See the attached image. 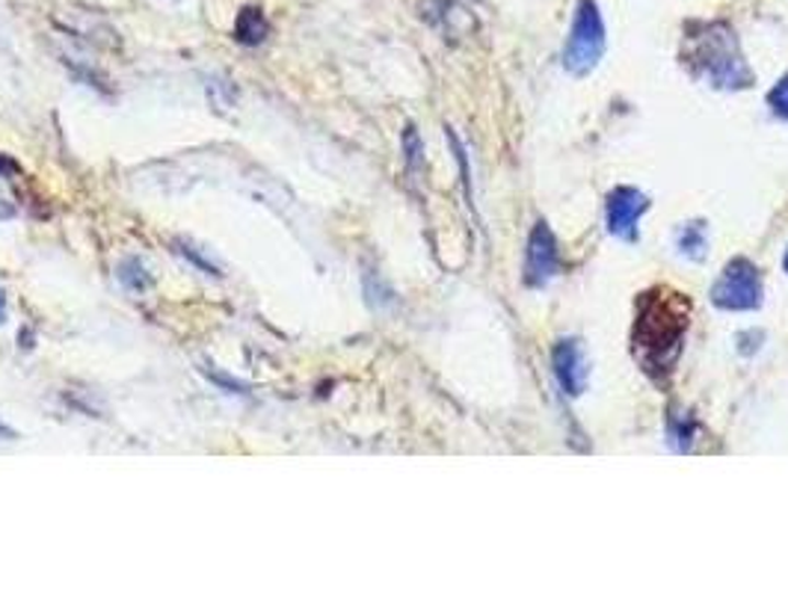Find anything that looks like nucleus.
I'll use <instances>...</instances> for the list:
<instances>
[{"instance_id": "obj_1", "label": "nucleus", "mask_w": 788, "mask_h": 592, "mask_svg": "<svg viewBox=\"0 0 788 592\" xmlns=\"http://www.w3.org/2000/svg\"><path fill=\"white\" fill-rule=\"evenodd\" d=\"M690 303L676 291L655 287L641 296L638 320L631 332V350L650 376H664L673 371V362L682 350V338L688 332Z\"/></svg>"}, {"instance_id": "obj_2", "label": "nucleus", "mask_w": 788, "mask_h": 592, "mask_svg": "<svg viewBox=\"0 0 788 592\" xmlns=\"http://www.w3.org/2000/svg\"><path fill=\"white\" fill-rule=\"evenodd\" d=\"M690 69L720 89H741L753 83L747 59L727 24H706L690 36Z\"/></svg>"}, {"instance_id": "obj_3", "label": "nucleus", "mask_w": 788, "mask_h": 592, "mask_svg": "<svg viewBox=\"0 0 788 592\" xmlns=\"http://www.w3.org/2000/svg\"><path fill=\"white\" fill-rule=\"evenodd\" d=\"M605 54V21L599 15V7L593 0H582L575 19H572L570 39L563 48V66L570 75H587L596 69V62Z\"/></svg>"}, {"instance_id": "obj_4", "label": "nucleus", "mask_w": 788, "mask_h": 592, "mask_svg": "<svg viewBox=\"0 0 788 592\" xmlns=\"http://www.w3.org/2000/svg\"><path fill=\"white\" fill-rule=\"evenodd\" d=\"M711 303L727 311H753L762 306V276L747 258H735L711 287Z\"/></svg>"}, {"instance_id": "obj_5", "label": "nucleus", "mask_w": 788, "mask_h": 592, "mask_svg": "<svg viewBox=\"0 0 788 592\" xmlns=\"http://www.w3.org/2000/svg\"><path fill=\"white\" fill-rule=\"evenodd\" d=\"M561 273V255H558V240L552 228L537 223L528 237V255H525V282L533 287L552 282Z\"/></svg>"}, {"instance_id": "obj_6", "label": "nucleus", "mask_w": 788, "mask_h": 592, "mask_svg": "<svg viewBox=\"0 0 788 592\" xmlns=\"http://www.w3.org/2000/svg\"><path fill=\"white\" fill-rule=\"evenodd\" d=\"M650 210V198L634 187H617L608 196V231L622 240L638 237V223Z\"/></svg>"}, {"instance_id": "obj_7", "label": "nucleus", "mask_w": 788, "mask_h": 592, "mask_svg": "<svg viewBox=\"0 0 788 592\" xmlns=\"http://www.w3.org/2000/svg\"><path fill=\"white\" fill-rule=\"evenodd\" d=\"M552 365L558 383L570 397L584 395L587 388V376H590V365H587V355H584V346L572 338H563L558 341L552 350Z\"/></svg>"}, {"instance_id": "obj_8", "label": "nucleus", "mask_w": 788, "mask_h": 592, "mask_svg": "<svg viewBox=\"0 0 788 592\" xmlns=\"http://www.w3.org/2000/svg\"><path fill=\"white\" fill-rule=\"evenodd\" d=\"M267 33H270V24H267L264 12L256 10V7H247V10L237 15V24H235L237 42H244V45H258V42L267 39Z\"/></svg>"}, {"instance_id": "obj_9", "label": "nucleus", "mask_w": 788, "mask_h": 592, "mask_svg": "<svg viewBox=\"0 0 788 592\" xmlns=\"http://www.w3.org/2000/svg\"><path fill=\"white\" fill-rule=\"evenodd\" d=\"M679 247L685 255L690 258H702L706 255V243H702V226H688L682 231Z\"/></svg>"}, {"instance_id": "obj_10", "label": "nucleus", "mask_w": 788, "mask_h": 592, "mask_svg": "<svg viewBox=\"0 0 788 592\" xmlns=\"http://www.w3.org/2000/svg\"><path fill=\"white\" fill-rule=\"evenodd\" d=\"M768 104H770V110H774V113H777L779 118H788V75L783 80H779L777 87L770 89Z\"/></svg>"}, {"instance_id": "obj_11", "label": "nucleus", "mask_w": 788, "mask_h": 592, "mask_svg": "<svg viewBox=\"0 0 788 592\" xmlns=\"http://www.w3.org/2000/svg\"><path fill=\"white\" fill-rule=\"evenodd\" d=\"M3 317H7V303H3V294H0V323H3Z\"/></svg>"}, {"instance_id": "obj_12", "label": "nucleus", "mask_w": 788, "mask_h": 592, "mask_svg": "<svg viewBox=\"0 0 788 592\" xmlns=\"http://www.w3.org/2000/svg\"><path fill=\"white\" fill-rule=\"evenodd\" d=\"M783 264H786V273H788V252H786V261H783Z\"/></svg>"}]
</instances>
